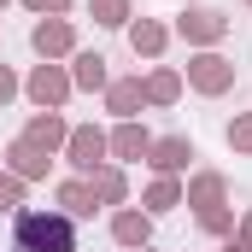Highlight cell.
<instances>
[{
  "instance_id": "obj_1",
  "label": "cell",
  "mask_w": 252,
  "mask_h": 252,
  "mask_svg": "<svg viewBox=\"0 0 252 252\" xmlns=\"http://www.w3.org/2000/svg\"><path fill=\"white\" fill-rule=\"evenodd\" d=\"M18 252H76V235L64 217H47V211H24L18 229H12Z\"/></svg>"
},
{
  "instance_id": "obj_2",
  "label": "cell",
  "mask_w": 252,
  "mask_h": 252,
  "mask_svg": "<svg viewBox=\"0 0 252 252\" xmlns=\"http://www.w3.org/2000/svg\"><path fill=\"white\" fill-rule=\"evenodd\" d=\"M59 94H64V82L53 70H41V76H35V100H59Z\"/></svg>"
},
{
  "instance_id": "obj_3",
  "label": "cell",
  "mask_w": 252,
  "mask_h": 252,
  "mask_svg": "<svg viewBox=\"0 0 252 252\" xmlns=\"http://www.w3.org/2000/svg\"><path fill=\"white\" fill-rule=\"evenodd\" d=\"M100 158V135H76V164H94Z\"/></svg>"
},
{
  "instance_id": "obj_4",
  "label": "cell",
  "mask_w": 252,
  "mask_h": 252,
  "mask_svg": "<svg viewBox=\"0 0 252 252\" xmlns=\"http://www.w3.org/2000/svg\"><path fill=\"white\" fill-rule=\"evenodd\" d=\"M182 158H188V147H182V141H164V147H158V164H164V170H176Z\"/></svg>"
},
{
  "instance_id": "obj_5",
  "label": "cell",
  "mask_w": 252,
  "mask_h": 252,
  "mask_svg": "<svg viewBox=\"0 0 252 252\" xmlns=\"http://www.w3.org/2000/svg\"><path fill=\"white\" fill-rule=\"evenodd\" d=\"M35 47H41V53H47V47H64V30L59 24H53V30H35Z\"/></svg>"
},
{
  "instance_id": "obj_6",
  "label": "cell",
  "mask_w": 252,
  "mask_h": 252,
  "mask_svg": "<svg viewBox=\"0 0 252 252\" xmlns=\"http://www.w3.org/2000/svg\"><path fill=\"white\" fill-rule=\"evenodd\" d=\"M199 82H205V88H217V82H223V70H217V59H199Z\"/></svg>"
},
{
  "instance_id": "obj_7",
  "label": "cell",
  "mask_w": 252,
  "mask_h": 252,
  "mask_svg": "<svg viewBox=\"0 0 252 252\" xmlns=\"http://www.w3.org/2000/svg\"><path fill=\"white\" fill-rule=\"evenodd\" d=\"M64 205H70V211H94V205H88V188H64Z\"/></svg>"
},
{
  "instance_id": "obj_8",
  "label": "cell",
  "mask_w": 252,
  "mask_h": 252,
  "mask_svg": "<svg viewBox=\"0 0 252 252\" xmlns=\"http://www.w3.org/2000/svg\"><path fill=\"white\" fill-rule=\"evenodd\" d=\"M118 235H124V241H141V235H147V223H141V217H124V223H118Z\"/></svg>"
},
{
  "instance_id": "obj_9",
  "label": "cell",
  "mask_w": 252,
  "mask_h": 252,
  "mask_svg": "<svg viewBox=\"0 0 252 252\" xmlns=\"http://www.w3.org/2000/svg\"><path fill=\"white\" fill-rule=\"evenodd\" d=\"M6 94H12V76H6V70H0V100H6Z\"/></svg>"
},
{
  "instance_id": "obj_10",
  "label": "cell",
  "mask_w": 252,
  "mask_h": 252,
  "mask_svg": "<svg viewBox=\"0 0 252 252\" xmlns=\"http://www.w3.org/2000/svg\"><path fill=\"white\" fill-rule=\"evenodd\" d=\"M30 6H64V0H30Z\"/></svg>"
}]
</instances>
